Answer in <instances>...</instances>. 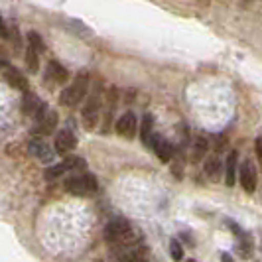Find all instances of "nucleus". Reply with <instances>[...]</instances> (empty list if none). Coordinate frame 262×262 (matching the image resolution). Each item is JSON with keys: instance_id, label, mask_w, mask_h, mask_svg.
I'll use <instances>...</instances> for the list:
<instances>
[{"instance_id": "nucleus-1", "label": "nucleus", "mask_w": 262, "mask_h": 262, "mask_svg": "<svg viewBox=\"0 0 262 262\" xmlns=\"http://www.w3.org/2000/svg\"><path fill=\"white\" fill-rule=\"evenodd\" d=\"M105 238L113 249H126L140 245V233L126 219H113L105 227Z\"/></svg>"}, {"instance_id": "nucleus-2", "label": "nucleus", "mask_w": 262, "mask_h": 262, "mask_svg": "<svg viewBox=\"0 0 262 262\" xmlns=\"http://www.w3.org/2000/svg\"><path fill=\"white\" fill-rule=\"evenodd\" d=\"M87 89H89V75L87 73H79L77 77L73 79V83L67 89H63L61 97H59V103L66 106H77L85 99Z\"/></svg>"}, {"instance_id": "nucleus-3", "label": "nucleus", "mask_w": 262, "mask_h": 262, "mask_svg": "<svg viewBox=\"0 0 262 262\" xmlns=\"http://www.w3.org/2000/svg\"><path fill=\"white\" fill-rule=\"evenodd\" d=\"M66 189L73 195H95L99 185H97V180L91 173H75L71 178L66 180Z\"/></svg>"}, {"instance_id": "nucleus-4", "label": "nucleus", "mask_w": 262, "mask_h": 262, "mask_svg": "<svg viewBox=\"0 0 262 262\" xmlns=\"http://www.w3.org/2000/svg\"><path fill=\"white\" fill-rule=\"evenodd\" d=\"M115 260L117 262H148L150 252L142 245H134L126 249H115Z\"/></svg>"}, {"instance_id": "nucleus-5", "label": "nucleus", "mask_w": 262, "mask_h": 262, "mask_svg": "<svg viewBox=\"0 0 262 262\" xmlns=\"http://www.w3.org/2000/svg\"><path fill=\"white\" fill-rule=\"evenodd\" d=\"M99 113H101V95L99 91H95L93 95H89V101L83 108V122L87 128H95L97 120H99Z\"/></svg>"}, {"instance_id": "nucleus-6", "label": "nucleus", "mask_w": 262, "mask_h": 262, "mask_svg": "<svg viewBox=\"0 0 262 262\" xmlns=\"http://www.w3.org/2000/svg\"><path fill=\"white\" fill-rule=\"evenodd\" d=\"M238 182H241L243 189H245L247 193H252V191L256 189V168H254V164H252L250 160H247V162L241 166Z\"/></svg>"}, {"instance_id": "nucleus-7", "label": "nucleus", "mask_w": 262, "mask_h": 262, "mask_svg": "<svg viewBox=\"0 0 262 262\" xmlns=\"http://www.w3.org/2000/svg\"><path fill=\"white\" fill-rule=\"evenodd\" d=\"M28 150L34 158H38L39 162H52L53 160V148L43 138H32Z\"/></svg>"}, {"instance_id": "nucleus-8", "label": "nucleus", "mask_w": 262, "mask_h": 262, "mask_svg": "<svg viewBox=\"0 0 262 262\" xmlns=\"http://www.w3.org/2000/svg\"><path fill=\"white\" fill-rule=\"evenodd\" d=\"M36 118H38V126H39L38 130L41 134H52L55 130V126H57V113L55 111L43 106L38 115H36Z\"/></svg>"}, {"instance_id": "nucleus-9", "label": "nucleus", "mask_w": 262, "mask_h": 262, "mask_svg": "<svg viewBox=\"0 0 262 262\" xmlns=\"http://www.w3.org/2000/svg\"><path fill=\"white\" fill-rule=\"evenodd\" d=\"M136 130H138V122H136L134 113H124V115L117 120V132L120 136H124V138H134V136H136Z\"/></svg>"}, {"instance_id": "nucleus-10", "label": "nucleus", "mask_w": 262, "mask_h": 262, "mask_svg": "<svg viewBox=\"0 0 262 262\" xmlns=\"http://www.w3.org/2000/svg\"><path fill=\"white\" fill-rule=\"evenodd\" d=\"M77 138L71 130H61L55 136V152L57 154H69L71 150H75Z\"/></svg>"}, {"instance_id": "nucleus-11", "label": "nucleus", "mask_w": 262, "mask_h": 262, "mask_svg": "<svg viewBox=\"0 0 262 262\" xmlns=\"http://www.w3.org/2000/svg\"><path fill=\"white\" fill-rule=\"evenodd\" d=\"M150 146L154 148V152H156V156L162 160V162H170L171 156H173V148L168 140H164L162 136H152V142Z\"/></svg>"}, {"instance_id": "nucleus-12", "label": "nucleus", "mask_w": 262, "mask_h": 262, "mask_svg": "<svg viewBox=\"0 0 262 262\" xmlns=\"http://www.w3.org/2000/svg\"><path fill=\"white\" fill-rule=\"evenodd\" d=\"M205 173H207L209 180L219 182V178L223 173V162H221L219 154H211V156L205 158Z\"/></svg>"}, {"instance_id": "nucleus-13", "label": "nucleus", "mask_w": 262, "mask_h": 262, "mask_svg": "<svg viewBox=\"0 0 262 262\" xmlns=\"http://www.w3.org/2000/svg\"><path fill=\"white\" fill-rule=\"evenodd\" d=\"M4 77H6V81L12 85L14 89H20V91H24L28 93V79L16 69V67H6L4 69Z\"/></svg>"}, {"instance_id": "nucleus-14", "label": "nucleus", "mask_w": 262, "mask_h": 262, "mask_svg": "<svg viewBox=\"0 0 262 262\" xmlns=\"http://www.w3.org/2000/svg\"><path fill=\"white\" fill-rule=\"evenodd\" d=\"M67 77H69V73H67V69L61 63H57V61H50L48 63L46 79H50L53 83H66Z\"/></svg>"}, {"instance_id": "nucleus-15", "label": "nucleus", "mask_w": 262, "mask_h": 262, "mask_svg": "<svg viewBox=\"0 0 262 262\" xmlns=\"http://www.w3.org/2000/svg\"><path fill=\"white\" fill-rule=\"evenodd\" d=\"M43 103H41V101H39L38 99V95H34V93H24V101H22V108H24V113H26V115H34V117H36V115H38L39 111H41V108H43Z\"/></svg>"}, {"instance_id": "nucleus-16", "label": "nucleus", "mask_w": 262, "mask_h": 262, "mask_svg": "<svg viewBox=\"0 0 262 262\" xmlns=\"http://www.w3.org/2000/svg\"><path fill=\"white\" fill-rule=\"evenodd\" d=\"M207 148H209V140H207V136H205V134L195 136V140H193V150H191V160H193V162L203 160V156L207 154Z\"/></svg>"}, {"instance_id": "nucleus-17", "label": "nucleus", "mask_w": 262, "mask_h": 262, "mask_svg": "<svg viewBox=\"0 0 262 262\" xmlns=\"http://www.w3.org/2000/svg\"><path fill=\"white\" fill-rule=\"evenodd\" d=\"M236 154L235 150L229 152L227 156V162H225V182L227 185H235V170H236Z\"/></svg>"}, {"instance_id": "nucleus-18", "label": "nucleus", "mask_w": 262, "mask_h": 262, "mask_svg": "<svg viewBox=\"0 0 262 262\" xmlns=\"http://www.w3.org/2000/svg\"><path fill=\"white\" fill-rule=\"evenodd\" d=\"M152 117H148L146 115L144 118H142V142H144L146 146L152 142Z\"/></svg>"}, {"instance_id": "nucleus-19", "label": "nucleus", "mask_w": 262, "mask_h": 262, "mask_svg": "<svg viewBox=\"0 0 262 262\" xmlns=\"http://www.w3.org/2000/svg\"><path fill=\"white\" fill-rule=\"evenodd\" d=\"M67 166L61 162V164H57V166H52V168H48L46 170V180H55V178H59L61 173H67Z\"/></svg>"}, {"instance_id": "nucleus-20", "label": "nucleus", "mask_w": 262, "mask_h": 262, "mask_svg": "<svg viewBox=\"0 0 262 262\" xmlns=\"http://www.w3.org/2000/svg\"><path fill=\"white\" fill-rule=\"evenodd\" d=\"M38 55L39 53L36 52V50H32V48H28L26 52V63H28V69L32 71V73H36L38 71Z\"/></svg>"}, {"instance_id": "nucleus-21", "label": "nucleus", "mask_w": 262, "mask_h": 262, "mask_svg": "<svg viewBox=\"0 0 262 262\" xmlns=\"http://www.w3.org/2000/svg\"><path fill=\"white\" fill-rule=\"evenodd\" d=\"M28 39H30V48H32V50H36L38 53H41L43 50H46V43H43V39L39 38L36 32H30Z\"/></svg>"}, {"instance_id": "nucleus-22", "label": "nucleus", "mask_w": 262, "mask_h": 262, "mask_svg": "<svg viewBox=\"0 0 262 262\" xmlns=\"http://www.w3.org/2000/svg\"><path fill=\"white\" fill-rule=\"evenodd\" d=\"M170 252H171V258L176 262H180L184 258V249H182V245H180V241H171L170 243Z\"/></svg>"}, {"instance_id": "nucleus-23", "label": "nucleus", "mask_w": 262, "mask_h": 262, "mask_svg": "<svg viewBox=\"0 0 262 262\" xmlns=\"http://www.w3.org/2000/svg\"><path fill=\"white\" fill-rule=\"evenodd\" d=\"M225 140H227L225 136H217V138H215V154H219L225 148Z\"/></svg>"}, {"instance_id": "nucleus-24", "label": "nucleus", "mask_w": 262, "mask_h": 262, "mask_svg": "<svg viewBox=\"0 0 262 262\" xmlns=\"http://www.w3.org/2000/svg\"><path fill=\"white\" fill-rule=\"evenodd\" d=\"M0 38H8V28L4 24V18L0 16Z\"/></svg>"}, {"instance_id": "nucleus-25", "label": "nucleus", "mask_w": 262, "mask_h": 262, "mask_svg": "<svg viewBox=\"0 0 262 262\" xmlns=\"http://www.w3.org/2000/svg\"><path fill=\"white\" fill-rule=\"evenodd\" d=\"M254 150H256L258 158L262 160V138H256V142H254Z\"/></svg>"}, {"instance_id": "nucleus-26", "label": "nucleus", "mask_w": 262, "mask_h": 262, "mask_svg": "<svg viewBox=\"0 0 262 262\" xmlns=\"http://www.w3.org/2000/svg\"><path fill=\"white\" fill-rule=\"evenodd\" d=\"M189 262H191V260H189Z\"/></svg>"}]
</instances>
